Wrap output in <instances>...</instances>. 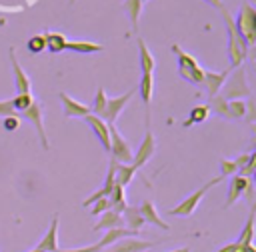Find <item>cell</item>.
I'll return each mask as SVG.
<instances>
[{
	"label": "cell",
	"instance_id": "6da1fadb",
	"mask_svg": "<svg viewBox=\"0 0 256 252\" xmlns=\"http://www.w3.org/2000/svg\"><path fill=\"white\" fill-rule=\"evenodd\" d=\"M222 18L226 22V30H228V44H226V52L230 58V68H240L246 54H248V44L244 42V38L238 34L236 26H234V18L228 14L226 8H220Z\"/></svg>",
	"mask_w": 256,
	"mask_h": 252
},
{
	"label": "cell",
	"instance_id": "7a4b0ae2",
	"mask_svg": "<svg viewBox=\"0 0 256 252\" xmlns=\"http://www.w3.org/2000/svg\"><path fill=\"white\" fill-rule=\"evenodd\" d=\"M234 26H236L238 34L244 38V42L248 46H252L256 42V10L248 0L242 2L240 12L234 20Z\"/></svg>",
	"mask_w": 256,
	"mask_h": 252
},
{
	"label": "cell",
	"instance_id": "3957f363",
	"mask_svg": "<svg viewBox=\"0 0 256 252\" xmlns=\"http://www.w3.org/2000/svg\"><path fill=\"white\" fill-rule=\"evenodd\" d=\"M108 134H110V160L116 164H132V148L128 140L118 132L114 124H108Z\"/></svg>",
	"mask_w": 256,
	"mask_h": 252
},
{
	"label": "cell",
	"instance_id": "277c9868",
	"mask_svg": "<svg viewBox=\"0 0 256 252\" xmlns=\"http://www.w3.org/2000/svg\"><path fill=\"white\" fill-rule=\"evenodd\" d=\"M220 180H222V176H216V178L208 180L204 186H200V188H198V190H194L190 196H186L180 204H176L174 208H170V210H168V214H170V216H192V212L198 208V202L204 198V194H206L212 186H216Z\"/></svg>",
	"mask_w": 256,
	"mask_h": 252
},
{
	"label": "cell",
	"instance_id": "5b68a950",
	"mask_svg": "<svg viewBox=\"0 0 256 252\" xmlns=\"http://www.w3.org/2000/svg\"><path fill=\"white\" fill-rule=\"evenodd\" d=\"M134 94H136V90H128V92H124V94H120V96L108 98V100H106V108H104V112H102L100 118H102L106 124H114L116 118H118V114L128 106V102L132 100Z\"/></svg>",
	"mask_w": 256,
	"mask_h": 252
},
{
	"label": "cell",
	"instance_id": "8992f818",
	"mask_svg": "<svg viewBox=\"0 0 256 252\" xmlns=\"http://www.w3.org/2000/svg\"><path fill=\"white\" fill-rule=\"evenodd\" d=\"M20 114H22V118H26V120L36 128L42 148H44V150H48V148H50V142H48V136H46V130H44V118H42L44 108H42V104L34 102L30 108H26V110H24V112H20Z\"/></svg>",
	"mask_w": 256,
	"mask_h": 252
},
{
	"label": "cell",
	"instance_id": "52a82bcc",
	"mask_svg": "<svg viewBox=\"0 0 256 252\" xmlns=\"http://www.w3.org/2000/svg\"><path fill=\"white\" fill-rule=\"evenodd\" d=\"M250 94V88H248V82H246V74L242 70V66L236 70V74L232 76L230 84L226 86V90L220 94L224 100H242V96H248Z\"/></svg>",
	"mask_w": 256,
	"mask_h": 252
},
{
	"label": "cell",
	"instance_id": "ba28073f",
	"mask_svg": "<svg viewBox=\"0 0 256 252\" xmlns=\"http://www.w3.org/2000/svg\"><path fill=\"white\" fill-rule=\"evenodd\" d=\"M154 150H156V138H154V134H152V130H150V126H148V128H146V134H144V140L140 142L138 150L132 154V166H134L136 170L142 168V166L152 158Z\"/></svg>",
	"mask_w": 256,
	"mask_h": 252
},
{
	"label": "cell",
	"instance_id": "9c48e42d",
	"mask_svg": "<svg viewBox=\"0 0 256 252\" xmlns=\"http://www.w3.org/2000/svg\"><path fill=\"white\" fill-rule=\"evenodd\" d=\"M8 54H10V64H12V72H14V84H16V90H18L16 94H28L30 88H32V82H30L26 70H24V68L20 66V62L16 60L14 48H10Z\"/></svg>",
	"mask_w": 256,
	"mask_h": 252
},
{
	"label": "cell",
	"instance_id": "30bf717a",
	"mask_svg": "<svg viewBox=\"0 0 256 252\" xmlns=\"http://www.w3.org/2000/svg\"><path fill=\"white\" fill-rule=\"evenodd\" d=\"M152 246H154V242L138 240L134 236H126V238L118 240L116 244L108 246V250H104V252H144V250H148Z\"/></svg>",
	"mask_w": 256,
	"mask_h": 252
},
{
	"label": "cell",
	"instance_id": "8fae6325",
	"mask_svg": "<svg viewBox=\"0 0 256 252\" xmlns=\"http://www.w3.org/2000/svg\"><path fill=\"white\" fill-rule=\"evenodd\" d=\"M84 122L92 128V132H94V134H96V138L100 140L102 148H104L106 152H110V134H108V124H106L100 116H94V114L84 116Z\"/></svg>",
	"mask_w": 256,
	"mask_h": 252
},
{
	"label": "cell",
	"instance_id": "7c38bea8",
	"mask_svg": "<svg viewBox=\"0 0 256 252\" xmlns=\"http://www.w3.org/2000/svg\"><path fill=\"white\" fill-rule=\"evenodd\" d=\"M36 250L40 252H58V214L52 216V222H50V228L46 230V234L42 236V240L38 242Z\"/></svg>",
	"mask_w": 256,
	"mask_h": 252
},
{
	"label": "cell",
	"instance_id": "4fadbf2b",
	"mask_svg": "<svg viewBox=\"0 0 256 252\" xmlns=\"http://www.w3.org/2000/svg\"><path fill=\"white\" fill-rule=\"evenodd\" d=\"M58 98H60V102H62V106H64V116H66V118H84V116L90 114V108H88L86 104H82V102L70 98V96L64 94V92H60Z\"/></svg>",
	"mask_w": 256,
	"mask_h": 252
},
{
	"label": "cell",
	"instance_id": "5bb4252c",
	"mask_svg": "<svg viewBox=\"0 0 256 252\" xmlns=\"http://www.w3.org/2000/svg\"><path fill=\"white\" fill-rule=\"evenodd\" d=\"M122 222H124V228L128 232H132V234H138L140 228L146 224L142 214H140V210H138V206H130V204L122 210Z\"/></svg>",
	"mask_w": 256,
	"mask_h": 252
},
{
	"label": "cell",
	"instance_id": "9a60e30c",
	"mask_svg": "<svg viewBox=\"0 0 256 252\" xmlns=\"http://www.w3.org/2000/svg\"><path fill=\"white\" fill-rule=\"evenodd\" d=\"M226 76H228L226 70H224V72H210V70H204V80H202L200 86H204L206 92H208V96L212 98V96H216V94L220 92V88L224 86Z\"/></svg>",
	"mask_w": 256,
	"mask_h": 252
},
{
	"label": "cell",
	"instance_id": "2e32d148",
	"mask_svg": "<svg viewBox=\"0 0 256 252\" xmlns=\"http://www.w3.org/2000/svg\"><path fill=\"white\" fill-rule=\"evenodd\" d=\"M246 184H248V178H244V176H240V174H232V180H230V184H228V194H226L224 208H230L238 198H242Z\"/></svg>",
	"mask_w": 256,
	"mask_h": 252
},
{
	"label": "cell",
	"instance_id": "e0dca14e",
	"mask_svg": "<svg viewBox=\"0 0 256 252\" xmlns=\"http://www.w3.org/2000/svg\"><path fill=\"white\" fill-rule=\"evenodd\" d=\"M138 210H140V214H142L144 222L154 224V226H158V228H162V230H170V224H168V222H164V220L158 216L156 206H154V202H152V200H144V202L138 206Z\"/></svg>",
	"mask_w": 256,
	"mask_h": 252
},
{
	"label": "cell",
	"instance_id": "ac0fdd59",
	"mask_svg": "<svg viewBox=\"0 0 256 252\" xmlns=\"http://www.w3.org/2000/svg\"><path fill=\"white\" fill-rule=\"evenodd\" d=\"M142 96V102L146 104V122H150V102H152V94H154V76L152 74H142L140 84L136 88Z\"/></svg>",
	"mask_w": 256,
	"mask_h": 252
},
{
	"label": "cell",
	"instance_id": "d6986e66",
	"mask_svg": "<svg viewBox=\"0 0 256 252\" xmlns=\"http://www.w3.org/2000/svg\"><path fill=\"white\" fill-rule=\"evenodd\" d=\"M114 228H124V222H122V214L114 212V210H106L104 214H100V220L94 224V230H114Z\"/></svg>",
	"mask_w": 256,
	"mask_h": 252
},
{
	"label": "cell",
	"instance_id": "ffe728a7",
	"mask_svg": "<svg viewBox=\"0 0 256 252\" xmlns=\"http://www.w3.org/2000/svg\"><path fill=\"white\" fill-rule=\"evenodd\" d=\"M142 8H144L142 0H124V2H122V10H124V14H126V16H128V20H130L132 32H136V30H138V22H140Z\"/></svg>",
	"mask_w": 256,
	"mask_h": 252
},
{
	"label": "cell",
	"instance_id": "44dd1931",
	"mask_svg": "<svg viewBox=\"0 0 256 252\" xmlns=\"http://www.w3.org/2000/svg\"><path fill=\"white\" fill-rule=\"evenodd\" d=\"M136 44H138V56H140V70H142V74H152L154 66H156V60H154L152 52L148 50V46L144 44L142 38H138Z\"/></svg>",
	"mask_w": 256,
	"mask_h": 252
},
{
	"label": "cell",
	"instance_id": "7402d4cb",
	"mask_svg": "<svg viewBox=\"0 0 256 252\" xmlns=\"http://www.w3.org/2000/svg\"><path fill=\"white\" fill-rule=\"evenodd\" d=\"M134 174H136V168L132 164H116L114 162V182L118 186H122V188L128 186L132 182Z\"/></svg>",
	"mask_w": 256,
	"mask_h": 252
},
{
	"label": "cell",
	"instance_id": "603a6c76",
	"mask_svg": "<svg viewBox=\"0 0 256 252\" xmlns=\"http://www.w3.org/2000/svg\"><path fill=\"white\" fill-rule=\"evenodd\" d=\"M102 48H104L102 44L90 42V40H68L66 42V50L80 52V54H94V52H100Z\"/></svg>",
	"mask_w": 256,
	"mask_h": 252
},
{
	"label": "cell",
	"instance_id": "cb8c5ba5",
	"mask_svg": "<svg viewBox=\"0 0 256 252\" xmlns=\"http://www.w3.org/2000/svg\"><path fill=\"white\" fill-rule=\"evenodd\" d=\"M44 40H46V48L52 52V54H60L66 50V42L68 38L60 32H46L44 34Z\"/></svg>",
	"mask_w": 256,
	"mask_h": 252
},
{
	"label": "cell",
	"instance_id": "d4e9b609",
	"mask_svg": "<svg viewBox=\"0 0 256 252\" xmlns=\"http://www.w3.org/2000/svg\"><path fill=\"white\" fill-rule=\"evenodd\" d=\"M126 236H134L132 232H128L126 228H114V230H108L96 244H98V248L100 250H104V248H108V246H112V244H116L118 240H122V238H126Z\"/></svg>",
	"mask_w": 256,
	"mask_h": 252
},
{
	"label": "cell",
	"instance_id": "484cf974",
	"mask_svg": "<svg viewBox=\"0 0 256 252\" xmlns=\"http://www.w3.org/2000/svg\"><path fill=\"white\" fill-rule=\"evenodd\" d=\"M108 200H110V210H114V212H118V214H122V210L128 206V200H126L124 188H122V186H118V184H114V188H112V192H110Z\"/></svg>",
	"mask_w": 256,
	"mask_h": 252
},
{
	"label": "cell",
	"instance_id": "4316f807",
	"mask_svg": "<svg viewBox=\"0 0 256 252\" xmlns=\"http://www.w3.org/2000/svg\"><path fill=\"white\" fill-rule=\"evenodd\" d=\"M208 114H210L208 104H198V106H194V108L190 110V116H188V118L182 122V126H184V128H188V126H192V124L204 122V120L208 118Z\"/></svg>",
	"mask_w": 256,
	"mask_h": 252
},
{
	"label": "cell",
	"instance_id": "83f0119b",
	"mask_svg": "<svg viewBox=\"0 0 256 252\" xmlns=\"http://www.w3.org/2000/svg\"><path fill=\"white\" fill-rule=\"evenodd\" d=\"M252 238H254V210L250 212V216H248V220H246V224H244V228H242V232H240L236 242L242 248H248V246H252Z\"/></svg>",
	"mask_w": 256,
	"mask_h": 252
},
{
	"label": "cell",
	"instance_id": "f1b7e54d",
	"mask_svg": "<svg viewBox=\"0 0 256 252\" xmlns=\"http://www.w3.org/2000/svg\"><path fill=\"white\" fill-rule=\"evenodd\" d=\"M172 52H174L176 58H178V68H196V66H200V64L196 62V58L190 56L188 52H184L178 44H172Z\"/></svg>",
	"mask_w": 256,
	"mask_h": 252
},
{
	"label": "cell",
	"instance_id": "f546056e",
	"mask_svg": "<svg viewBox=\"0 0 256 252\" xmlns=\"http://www.w3.org/2000/svg\"><path fill=\"white\" fill-rule=\"evenodd\" d=\"M178 72H180V76L184 80H188V82H192L196 86H200L202 80H204V68L202 66H196V68H178Z\"/></svg>",
	"mask_w": 256,
	"mask_h": 252
},
{
	"label": "cell",
	"instance_id": "4dcf8cb0",
	"mask_svg": "<svg viewBox=\"0 0 256 252\" xmlns=\"http://www.w3.org/2000/svg\"><path fill=\"white\" fill-rule=\"evenodd\" d=\"M106 92H104V88L100 86L98 90H96V96H94V100H92V104L88 106L90 108V114H94V116H102V112H104V108H106Z\"/></svg>",
	"mask_w": 256,
	"mask_h": 252
},
{
	"label": "cell",
	"instance_id": "1f68e13d",
	"mask_svg": "<svg viewBox=\"0 0 256 252\" xmlns=\"http://www.w3.org/2000/svg\"><path fill=\"white\" fill-rule=\"evenodd\" d=\"M10 102H12L14 112H24V110H26V108H30V106H32L36 100H34V98H32V94L28 92V94H16V96H14Z\"/></svg>",
	"mask_w": 256,
	"mask_h": 252
},
{
	"label": "cell",
	"instance_id": "d6a6232c",
	"mask_svg": "<svg viewBox=\"0 0 256 252\" xmlns=\"http://www.w3.org/2000/svg\"><path fill=\"white\" fill-rule=\"evenodd\" d=\"M208 108H210V112H216L218 116H226L228 118V100H224L220 94H216V96L210 98Z\"/></svg>",
	"mask_w": 256,
	"mask_h": 252
},
{
	"label": "cell",
	"instance_id": "836d02e7",
	"mask_svg": "<svg viewBox=\"0 0 256 252\" xmlns=\"http://www.w3.org/2000/svg\"><path fill=\"white\" fill-rule=\"evenodd\" d=\"M228 118H246V104L242 100H228Z\"/></svg>",
	"mask_w": 256,
	"mask_h": 252
},
{
	"label": "cell",
	"instance_id": "e575fe53",
	"mask_svg": "<svg viewBox=\"0 0 256 252\" xmlns=\"http://www.w3.org/2000/svg\"><path fill=\"white\" fill-rule=\"evenodd\" d=\"M26 48L32 52V54H40L46 50V40H44V34H36L32 38H28L26 42Z\"/></svg>",
	"mask_w": 256,
	"mask_h": 252
},
{
	"label": "cell",
	"instance_id": "d590c367",
	"mask_svg": "<svg viewBox=\"0 0 256 252\" xmlns=\"http://www.w3.org/2000/svg\"><path fill=\"white\" fill-rule=\"evenodd\" d=\"M106 210H110V200H108V198H100V200H96V202L90 206L92 216H100V214H104Z\"/></svg>",
	"mask_w": 256,
	"mask_h": 252
},
{
	"label": "cell",
	"instance_id": "8d00e7d4",
	"mask_svg": "<svg viewBox=\"0 0 256 252\" xmlns=\"http://www.w3.org/2000/svg\"><path fill=\"white\" fill-rule=\"evenodd\" d=\"M220 172H222V178H224V176L238 174V168H236L234 160H220Z\"/></svg>",
	"mask_w": 256,
	"mask_h": 252
},
{
	"label": "cell",
	"instance_id": "74e56055",
	"mask_svg": "<svg viewBox=\"0 0 256 252\" xmlns=\"http://www.w3.org/2000/svg\"><path fill=\"white\" fill-rule=\"evenodd\" d=\"M4 122V128L8 130V132H12V130H18V126H20V116L18 114H14V116H6V118H2Z\"/></svg>",
	"mask_w": 256,
	"mask_h": 252
},
{
	"label": "cell",
	"instance_id": "f35d334b",
	"mask_svg": "<svg viewBox=\"0 0 256 252\" xmlns=\"http://www.w3.org/2000/svg\"><path fill=\"white\" fill-rule=\"evenodd\" d=\"M254 164H256V154H254V152H250V160H248V164H246L242 170H238V174H240V176H244V178H250V176H252V172H254Z\"/></svg>",
	"mask_w": 256,
	"mask_h": 252
},
{
	"label": "cell",
	"instance_id": "ab89813d",
	"mask_svg": "<svg viewBox=\"0 0 256 252\" xmlns=\"http://www.w3.org/2000/svg\"><path fill=\"white\" fill-rule=\"evenodd\" d=\"M16 112H14V108H12V102L10 100H4V102H0V116L2 118H6V116H14Z\"/></svg>",
	"mask_w": 256,
	"mask_h": 252
},
{
	"label": "cell",
	"instance_id": "60d3db41",
	"mask_svg": "<svg viewBox=\"0 0 256 252\" xmlns=\"http://www.w3.org/2000/svg\"><path fill=\"white\" fill-rule=\"evenodd\" d=\"M250 204H252V200H254V182H252V178H248V184H246V188H244V194H242Z\"/></svg>",
	"mask_w": 256,
	"mask_h": 252
},
{
	"label": "cell",
	"instance_id": "b9f144b4",
	"mask_svg": "<svg viewBox=\"0 0 256 252\" xmlns=\"http://www.w3.org/2000/svg\"><path fill=\"white\" fill-rule=\"evenodd\" d=\"M58 252H100V248H98V244H90L84 248H68V250H58Z\"/></svg>",
	"mask_w": 256,
	"mask_h": 252
},
{
	"label": "cell",
	"instance_id": "7bdbcfd3",
	"mask_svg": "<svg viewBox=\"0 0 256 252\" xmlns=\"http://www.w3.org/2000/svg\"><path fill=\"white\" fill-rule=\"evenodd\" d=\"M248 160H250V154H240L238 158H234V164H236L238 170H242V168L248 164Z\"/></svg>",
	"mask_w": 256,
	"mask_h": 252
},
{
	"label": "cell",
	"instance_id": "ee69618b",
	"mask_svg": "<svg viewBox=\"0 0 256 252\" xmlns=\"http://www.w3.org/2000/svg\"><path fill=\"white\" fill-rule=\"evenodd\" d=\"M240 248V244L238 242H232V244H226V246H222L220 250H216V252H236Z\"/></svg>",
	"mask_w": 256,
	"mask_h": 252
},
{
	"label": "cell",
	"instance_id": "f6af8a7d",
	"mask_svg": "<svg viewBox=\"0 0 256 252\" xmlns=\"http://www.w3.org/2000/svg\"><path fill=\"white\" fill-rule=\"evenodd\" d=\"M204 2H208L210 6H214V8H218V10L224 8V6H222V0H204Z\"/></svg>",
	"mask_w": 256,
	"mask_h": 252
},
{
	"label": "cell",
	"instance_id": "bcb514c9",
	"mask_svg": "<svg viewBox=\"0 0 256 252\" xmlns=\"http://www.w3.org/2000/svg\"><path fill=\"white\" fill-rule=\"evenodd\" d=\"M168 252H190V248H188V246H184V248H178V250H168Z\"/></svg>",
	"mask_w": 256,
	"mask_h": 252
},
{
	"label": "cell",
	"instance_id": "7dc6e473",
	"mask_svg": "<svg viewBox=\"0 0 256 252\" xmlns=\"http://www.w3.org/2000/svg\"><path fill=\"white\" fill-rule=\"evenodd\" d=\"M246 252H256V250H254V246H248V248H246Z\"/></svg>",
	"mask_w": 256,
	"mask_h": 252
},
{
	"label": "cell",
	"instance_id": "c3c4849f",
	"mask_svg": "<svg viewBox=\"0 0 256 252\" xmlns=\"http://www.w3.org/2000/svg\"><path fill=\"white\" fill-rule=\"evenodd\" d=\"M30 252H40V250H36V248H34V250H30Z\"/></svg>",
	"mask_w": 256,
	"mask_h": 252
},
{
	"label": "cell",
	"instance_id": "681fc988",
	"mask_svg": "<svg viewBox=\"0 0 256 252\" xmlns=\"http://www.w3.org/2000/svg\"><path fill=\"white\" fill-rule=\"evenodd\" d=\"M146 2H148V0H142V4H146Z\"/></svg>",
	"mask_w": 256,
	"mask_h": 252
},
{
	"label": "cell",
	"instance_id": "f907efd6",
	"mask_svg": "<svg viewBox=\"0 0 256 252\" xmlns=\"http://www.w3.org/2000/svg\"><path fill=\"white\" fill-rule=\"evenodd\" d=\"M70 2H76V0H70Z\"/></svg>",
	"mask_w": 256,
	"mask_h": 252
}]
</instances>
